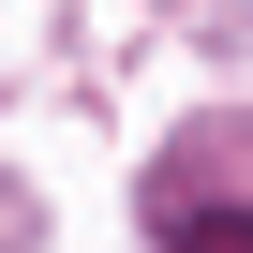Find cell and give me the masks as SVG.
<instances>
[{"instance_id": "6da1fadb", "label": "cell", "mask_w": 253, "mask_h": 253, "mask_svg": "<svg viewBox=\"0 0 253 253\" xmlns=\"http://www.w3.org/2000/svg\"><path fill=\"white\" fill-rule=\"evenodd\" d=\"M149 238H164V253H253V209H238V194L164 179V194H149Z\"/></svg>"}]
</instances>
